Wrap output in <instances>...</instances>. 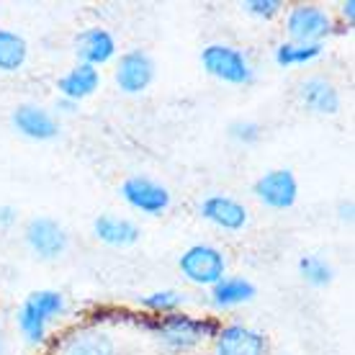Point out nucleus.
Segmentation results:
<instances>
[{"instance_id": "obj_1", "label": "nucleus", "mask_w": 355, "mask_h": 355, "mask_svg": "<svg viewBox=\"0 0 355 355\" xmlns=\"http://www.w3.org/2000/svg\"><path fill=\"white\" fill-rule=\"evenodd\" d=\"M152 338L157 340L168 353L173 355H193L198 347L214 340L216 329L222 322L214 317H193L186 311H173V314H160L150 320L139 322Z\"/></svg>"}, {"instance_id": "obj_2", "label": "nucleus", "mask_w": 355, "mask_h": 355, "mask_svg": "<svg viewBox=\"0 0 355 355\" xmlns=\"http://www.w3.org/2000/svg\"><path fill=\"white\" fill-rule=\"evenodd\" d=\"M67 311V299L57 288H36L16 309V327L28 345H44L49 327Z\"/></svg>"}, {"instance_id": "obj_3", "label": "nucleus", "mask_w": 355, "mask_h": 355, "mask_svg": "<svg viewBox=\"0 0 355 355\" xmlns=\"http://www.w3.org/2000/svg\"><path fill=\"white\" fill-rule=\"evenodd\" d=\"M201 67L214 80L227 83V85H252L255 80V67L250 62L245 49L224 42H211L198 54Z\"/></svg>"}, {"instance_id": "obj_4", "label": "nucleus", "mask_w": 355, "mask_h": 355, "mask_svg": "<svg viewBox=\"0 0 355 355\" xmlns=\"http://www.w3.org/2000/svg\"><path fill=\"white\" fill-rule=\"evenodd\" d=\"M286 36L296 44H324L335 34V18L324 6L296 3L286 13Z\"/></svg>"}, {"instance_id": "obj_5", "label": "nucleus", "mask_w": 355, "mask_h": 355, "mask_svg": "<svg viewBox=\"0 0 355 355\" xmlns=\"http://www.w3.org/2000/svg\"><path fill=\"white\" fill-rule=\"evenodd\" d=\"M178 270L188 284L198 288H211L227 275V258L216 245L196 242L183 250V255L178 258Z\"/></svg>"}, {"instance_id": "obj_6", "label": "nucleus", "mask_w": 355, "mask_h": 355, "mask_svg": "<svg viewBox=\"0 0 355 355\" xmlns=\"http://www.w3.org/2000/svg\"><path fill=\"white\" fill-rule=\"evenodd\" d=\"M119 196L124 198V204L129 209L147 216H160L170 209L173 204V193L168 186H162L160 180H155L150 175H129L121 180L119 186Z\"/></svg>"}, {"instance_id": "obj_7", "label": "nucleus", "mask_w": 355, "mask_h": 355, "mask_svg": "<svg viewBox=\"0 0 355 355\" xmlns=\"http://www.w3.org/2000/svg\"><path fill=\"white\" fill-rule=\"evenodd\" d=\"M24 242L39 260H60L70 248V234L54 216H31L24 227Z\"/></svg>"}, {"instance_id": "obj_8", "label": "nucleus", "mask_w": 355, "mask_h": 355, "mask_svg": "<svg viewBox=\"0 0 355 355\" xmlns=\"http://www.w3.org/2000/svg\"><path fill=\"white\" fill-rule=\"evenodd\" d=\"M211 355H270V340L266 332L250 324L227 322L219 324L214 335Z\"/></svg>"}, {"instance_id": "obj_9", "label": "nucleus", "mask_w": 355, "mask_h": 355, "mask_svg": "<svg viewBox=\"0 0 355 355\" xmlns=\"http://www.w3.org/2000/svg\"><path fill=\"white\" fill-rule=\"evenodd\" d=\"M252 193L270 211H288L299 201V180L288 168L266 170L252 183Z\"/></svg>"}, {"instance_id": "obj_10", "label": "nucleus", "mask_w": 355, "mask_h": 355, "mask_svg": "<svg viewBox=\"0 0 355 355\" xmlns=\"http://www.w3.org/2000/svg\"><path fill=\"white\" fill-rule=\"evenodd\" d=\"M155 60L144 49H129L116 60L114 83L124 96H139L155 83Z\"/></svg>"}, {"instance_id": "obj_11", "label": "nucleus", "mask_w": 355, "mask_h": 355, "mask_svg": "<svg viewBox=\"0 0 355 355\" xmlns=\"http://www.w3.org/2000/svg\"><path fill=\"white\" fill-rule=\"evenodd\" d=\"M54 355H119V343L108 329L98 324H80L57 343Z\"/></svg>"}, {"instance_id": "obj_12", "label": "nucleus", "mask_w": 355, "mask_h": 355, "mask_svg": "<svg viewBox=\"0 0 355 355\" xmlns=\"http://www.w3.org/2000/svg\"><path fill=\"white\" fill-rule=\"evenodd\" d=\"M198 216L222 232H242L250 222L248 206L227 193H211L198 204Z\"/></svg>"}, {"instance_id": "obj_13", "label": "nucleus", "mask_w": 355, "mask_h": 355, "mask_svg": "<svg viewBox=\"0 0 355 355\" xmlns=\"http://www.w3.org/2000/svg\"><path fill=\"white\" fill-rule=\"evenodd\" d=\"M10 126L31 142H52L60 137V119L44 106L21 103L10 114Z\"/></svg>"}, {"instance_id": "obj_14", "label": "nucleus", "mask_w": 355, "mask_h": 355, "mask_svg": "<svg viewBox=\"0 0 355 355\" xmlns=\"http://www.w3.org/2000/svg\"><path fill=\"white\" fill-rule=\"evenodd\" d=\"M75 57L80 64H90V67H103V64L114 62L119 54V44L116 36L103 26H88L83 28L80 34L75 36Z\"/></svg>"}, {"instance_id": "obj_15", "label": "nucleus", "mask_w": 355, "mask_h": 355, "mask_svg": "<svg viewBox=\"0 0 355 355\" xmlns=\"http://www.w3.org/2000/svg\"><path fill=\"white\" fill-rule=\"evenodd\" d=\"M299 101L306 111L317 116H338L343 108V98H340L338 85L322 75H311L299 83Z\"/></svg>"}, {"instance_id": "obj_16", "label": "nucleus", "mask_w": 355, "mask_h": 355, "mask_svg": "<svg viewBox=\"0 0 355 355\" xmlns=\"http://www.w3.org/2000/svg\"><path fill=\"white\" fill-rule=\"evenodd\" d=\"M93 237L103 242L108 248H132L139 242L142 230L139 224L129 219V216H119V214H98L93 219Z\"/></svg>"}, {"instance_id": "obj_17", "label": "nucleus", "mask_w": 355, "mask_h": 355, "mask_svg": "<svg viewBox=\"0 0 355 355\" xmlns=\"http://www.w3.org/2000/svg\"><path fill=\"white\" fill-rule=\"evenodd\" d=\"M101 88V70L90 64H72L70 70L57 78L60 98H67L72 103H80L85 98L96 96Z\"/></svg>"}, {"instance_id": "obj_18", "label": "nucleus", "mask_w": 355, "mask_h": 355, "mask_svg": "<svg viewBox=\"0 0 355 355\" xmlns=\"http://www.w3.org/2000/svg\"><path fill=\"white\" fill-rule=\"evenodd\" d=\"M209 299H211V306L219 311L227 309H237L242 304H250L255 296H258V288L255 284L245 278V275H224L216 286L209 288Z\"/></svg>"}, {"instance_id": "obj_19", "label": "nucleus", "mask_w": 355, "mask_h": 355, "mask_svg": "<svg viewBox=\"0 0 355 355\" xmlns=\"http://www.w3.org/2000/svg\"><path fill=\"white\" fill-rule=\"evenodd\" d=\"M322 54H324V44H296V42H281L275 46L273 60L278 67H306V64L317 62Z\"/></svg>"}, {"instance_id": "obj_20", "label": "nucleus", "mask_w": 355, "mask_h": 355, "mask_svg": "<svg viewBox=\"0 0 355 355\" xmlns=\"http://www.w3.org/2000/svg\"><path fill=\"white\" fill-rule=\"evenodd\" d=\"M28 60V42L18 31L0 28V72H18Z\"/></svg>"}, {"instance_id": "obj_21", "label": "nucleus", "mask_w": 355, "mask_h": 355, "mask_svg": "<svg viewBox=\"0 0 355 355\" xmlns=\"http://www.w3.org/2000/svg\"><path fill=\"white\" fill-rule=\"evenodd\" d=\"M139 306L144 311H150L155 317L160 314H173L186 306V293L175 291V288H162V291H152L139 296Z\"/></svg>"}, {"instance_id": "obj_22", "label": "nucleus", "mask_w": 355, "mask_h": 355, "mask_svg": "<svg viewBox=\"0 0 355 355\" xmlns=\"http://www.w3.org/2000/svg\"><path fill=\"white\" fill-rule=\"evenodd\" d=\"M299 275L304 278V284L314 286V288H324L335 281V268L322 255H302L299 258Z\"/></svg>"}, {"instance_id": "obj_23", "label": "nucleus", "mask_w": 355, "mask_h": 355, "mask_svg": "<svg viewBox=\"0 0 355 355\" xmlns=\"http://www.w3.org/2000/svg\"><path fill=\"white\" fill-rule=\"evenodd\" d=\"M227 134H230L232 142L252 147V144H258L260 139H263V126H260L258 121H250V119H237V121L230 124Z\"/></svg>"}, {"instance_id": "obj_24", "label": "nucleus", "mask_w": 355, "mask_h": 355, "mask_svg": "<svg viewBox=\"0 0 355 355\" xmlns=\"http://www.w3.org/2000/svg\"><path fill=\"white\" fill-rule=\"evenodd\" d=\"M242 10L255 18H263V21H273L275 16H281L284 3L281 0H245Z\"/></svg>"}, {"instance_id": "obj_25", "label": "nucleus", "mask_w": 355, "mask_h": 355, "mask_svg": "<svg viewBox=\"0 0 355 355\" xmlns=\"http://www.w3.org/2000/svg\"><path fill=\"white\" fill-rule=\"evenodd\" d=\"M18 222V209L8 204H0V232L13 230V224Z\"/></svg>"}, {"instance_id": "obj_26", "label": "nucleus", "mask_w": 355, "mask_h": 355, "mask_svg": "<svg viewBox=\"0 0 355 355\" xmlns=\"http://www.w3.org/2000/svg\"><path fill=\"white\" fill-rule=\"evenodd\" d=\"M340 16L345 18L347 26H353L355 24V0H343V3H340Z\"/></svg>"}, {"instance_id": "obj_27", "label": "nucleus", "mask_w": 355, "mask_h": 355, "mask_svg": "<svg viewBox=\"0 0 355 355\" xmlns=\"http://www.w3.org/2000/svg\"><path fill=\"white\" fill-rule=\"evenodd\" d=\"M338 211H340V222L353 224V201H340Z\"/></svg>"}, {"instance_id": "obj_28", "label": "nucleus", "mask_w": 355, "mask_h": 355, "mask_svg": "<svg viewBox=\"0 0 355 355\" xmlns=\"http://www.w3.org/2000/svg\"><path fill=\"white\" fill-rule=\"evenodd\" d=\"M75 108L78 103H72L67 98H57V111H62V114H75Z\"/></svg>"}, {"instance_id": "obj_29", "label": "nucleus", "mask_w": 355, "mask_h": 355, "mask_svg": "<svg viewBox=\"0 0 355 355\" xmlns=\"http://www.w3.org/2000/svg\"><path fill=\"white\" fill-rule=\"evenodd\" d=\"M0 355H6V335H3V329H0Z\"/></svg>"}, {"instance_id": "obj_30", "label": "nucleus", "mask_w": 355, "mask_h": 355, "mask_svg": "<svg viewBox=\"0 0 355 355\" xmlns=\"http://www.w3.org/2000/svg\"><path fill=\"white\" fill-rule=\"evenodd\" d=\"M193 355H204V353H193Z\"/></svg>"}]
</instances>
